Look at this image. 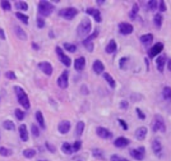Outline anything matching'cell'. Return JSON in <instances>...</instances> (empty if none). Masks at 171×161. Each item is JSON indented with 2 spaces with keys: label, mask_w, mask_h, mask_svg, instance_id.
Returning a JSON list of instances; mask_svg holds the SVG:
<instances>
[{
  "label": "cell",
  "mask_w": 171,
  "mask_h": 161,
  "mask_svg": "<svg viewBox=\"0 0 171 161\" xmlns=\"http://www.w3.org/2000/svg\"><path fill=\"white\" fill-rule=\"evenodd\" d=\"M14 92L17 95V100H18L20 106L24 108L26 110H29V108H31V102H29L28 95L26 94V91L20 86H14Z\"/></svg>",
  "instance_id": "obj_1"
},
{
  "label": "cell",
  "mask_w": 171,
  "mask_h": 161,
  "mask_svg": "<svg viewBox=\"0 0 171 161\" xmlns=\"http://www.w3.org/2000/svg\"><path fill=\"white\" fill-rule=\"evenodd\" d=\"M37 9H38V14H40L42 18H45V17H49L53 13L55 7L53 5V3L46 1V0H41V1H38V4H37Z\"/></svg>",
  "instance_id": "obj_2"
},
{
  "label": "cell",
  "mask_w": 171,
  "mask_h": 161,
  "mask_svg": "<svg viewBox=\"0 0 171 161\" xmlns=\"http://www.w3.org/2000/svg\"><path fill=\"white\" fill-rule=\"evenodd\" d=\"M92 31V22L89 18H83L80 20L78 28H77V35L79 37H86Z\"/></svg>",
  "instance_id": "obj_3"
},
{
  "label": "cell",
  "mask_w": 171,
  "mask_h": 161,
  "mask_svg": "<svg viewBox=\"0 0 171 161\" xmlns=\"http://www.w3.org/2000/svg\"><path fill=\"white\" fill-rule=\"evenodd\" d=\"M78 9L74 7H68V8H63V9L59 10V13L58 15L59 17H61V18L64 19H68V20H70V19H74L77 15H78Z\"/></svg>",
  "instance_id": "obj_4"
},
{
  "label": "cell",
  "mask_w": 171,
  "mask_h": 161,
  "mask_svg": "<svg viewBox=\"0 0 171 161\" xmlns=\"http://www.w3.org/2000/svg\"><path fill=\"white\" fill-rule=\"evenodd\" d=\"M152 130L153 132H161V133L166 132V123H165L164 118H162L161 115L155 116L153 123H152Z\"/></svg>",
  "instance_id": "obj_5"
},
{
  "label": "cell",
  "mask_w": 171,
  "mask_h": 161,
  "mask_svg": "<svg viewBox=\"0 0 171 161\" xmlns=\"http://www.w3.org/2000/svg\"><path fill=\"white\" fill-rule=\"evenodd\" d=\"M55 51H56V54H58L59 60H60L64 65H65V67H70L72 59H70V56H68V55L63 51V49L60 48V46H56V48H55Z\"/></svg>",
  "instance_id": "obj_6"
},
{
  "label": "cell",
  "mask_w": 171,
  "mask_h": 161,
  "mask_svg": "<svg viewBox=\"0 0 171 161\" xmlns=\"http://www.w3.org/2000/svg\"><path fill=\"white\" fill-rule=\"evenodd\" d=\"M130 156L135 160H143L144 156H146V148L144 147H137V148H132V150L129 151Z\"/></svg>",
  "instance_id": "obj_7"
},
{
  "label": "cell",
  "mask_w": 171,
  "mask_h": 161,
  "mask_svg": "<svg viewBox=\"0 0 171 161\" xmlns=\"http://www.w3.org/2000/svg\"><path fill=\"white\" fill-rule=\"evenodd\" d=\"M152 151L153 154H155L157 157H162V155H164V148H162V143L159 138H155L152 141Z\"/></svg>",
  "instance_id": "obj_8"
},
{
  "label": "cell",
  "mask_w": 171,
  "mask_h": 161,
  "mask_svg": "<svg viewBox=\"0 0 171 161\" xmlns=\"http://www.w3.org/2000/svg\"><path fill=\"white\" fill-rule=\"evenodd\" d=\"M164 50V44L162 42H156L153 46H151V50L148 51V58H155L157 55H160L161 51Z\"/></svg>",
  "instance_id": "obj_9"
},
{
  "label": "cell",
  "mask_w": 171,
  "mask_h": 161,
  "mask_svg": "<svg viewBox=\"0 0 171 161\" xmlns=\"http://www.w3.org/2000/svg\"><path fill=\"white\" fill-rule=\"evenodd\" d=\"M37 67H38V69H40L44 74L48 75V77H50V75L53 74V70L54 69H53V65H51L49 61H40Z\"/></svg>",
  "instance_id": "obj_10"
},
{
  "label": "cell",
  "mask_w": 171,
  "mask_h": 161,
  "mask_svg": "<svg viewBox=\"0 0 171 161\" xmlns=\"http://www.w3.org/2000/svg\"><path fill=\"white\" fill-rule=\"evenodd\" d=\"M96 134L100 135V138H102V139L113 138V133H111L107 128H105V127H97V128H96Z\"/></svg>",
  "instance_id": "obj_11"
},
{
  "label": "cell",
  "mask_w": 171,
  "mask_h": 161,
  "mask_svg": "<svg viewBox=\"0 0 171 161\" xmlns=\"http://www.w3.org/2000/svg\"><path fill=\"white\" fill-rule=\"evenodd\" d=\"M134 31V28L133 26H132L130 23H128V22H121L120 24H119V32L121 33V35L124 36H126V35H130L132 32Z\"/></svg>",
  "instance_id": "obj_12"
},
{
  "label": "cell",
  "mask_w": 171,
  "mask_h": 161,
  "mask_svg": "<svg viewBox=\"0 0 171 161\" xmlns=\"http://www.w3.org/2000/svg\"><path fill=\"white\" fill-rule=\"evenodd\" d=\"M68 79H69V72L64 70L58 78V86L60 88H66L68 87Z\"/></svg>",
  "instance_id": "obj_13"
},
{
  "label": "cell",
  "mask_w": 171,
  "mask_h": 161,
  "mask_svg": "<svg viewBox=\"0 0 171 161\" xmlns=\"http://www.w3.org/2000/svg\"><path fill=\"white\" fill-rule=\"evenodd\" d=\"M86 13H87L88 15H92L93 19H95L97 23L102 22L101 13H100V10H98V9H96V8H87V9H86Z\"/></svg>",
  "instance_id": "obj_14"
},
{
  "label": "cell",
  "mask_w": 171,
  "mask_h": 161,
  "mask_svg": "<svg viewBox=\"0 0 171 161\" xmlns=\"http://www.w3.org/2000/svg\"><path fill=\"white\" fill-rule=\"evenodd\" d=\"M58 130H59V133H61V134L69 133V130H70V121L61 120L60 123H59V125H58Z\"/></svg>",
  "instance_id": "obj_15"
},
{
  "label": "cell",
  "mask_w": 171,
  "mask_h": 161,
  "mask_svg": "<svg viewBox=\"0 0 171 161\" xmlns=\"http://www.w3.org/2000/svg\"><path fill=\"white\" fill-rule=\"evenodd\" d=\"M147 133H148L147 127H139V128H137V130L134 132V135H135V138L138 139V141H142V139L146 138Z\"/></svg>",
  "instance_id": "obj_16"
},
{
  "label": "cell",
  "mask_w": 171,
  "mask_h": 161,
  "mask_svg": "<svg viewBox=\"0 0 171 161\" xmlns=\"http://www.w3.org/2000/svg\"><path fill=\"white\" fill-rule=\"evenodd\" d=\"M114 145H115V147H118V148H124V147L130 145V141L126 137H119V138H116L114 141Z\"/></svg>",
  "instance_id": "obj_17"
},
{
  "label": "cell",
  "mask_w": 171,
  "mask_h": 161,
  "mask_svg": "<svg viewBox=\"0 0 171 161\" xmlns=\"http://www.w3.org/2000/svg\"><path fill=\"white\" fill-rule=\"evenodd\" d=\"M166 63H167V56H166V55H161V56L157 58V60H156L157 70L161 72V73H162V72H164V69H165Z\"/></svg>",
  "instance_id": "obj_18"
},
{
  "label": "cell",
  "mask_w": 171,
  "mask_h": 161,
  "mask_svg": "<svg viewBox=\"0 0 171 161\" xmlns=\"http://www.w3.org/2000/svg\"><path fill=\"white\" fill-rule=\"evenodd\" d=\"M92 68H93V72H95L96 74H102L104 73V70H105V65H104V63H102L101 60H95L93 61V64H92Z\"/></svg>",
  "instance_id": "obj_19"
},
{
  "label": "cell",
  "mask_w": 171,
  "mask_h": 161,
  "mask_svg": "<svg viewBox=\"0 0 171 161\" xmlns=\"http://www.w3.org/2000/svg\"><path fill=\"white\" fill-rule=\"evenodd\" d=\"M18 132H19V137L23 142H27L28 141V129H27V125H19L18 127Z\"/></svg>",
  "instance_id": "obj_20"
},
{
  "label": "cell",
  "mask_w": 171,
  "mask_h": 161,
  "mask_svg": "<svg viewBox=\"0 0 171 161\" xmlns=\"http://www.w3.org/2000/svg\"><path fill=\"white\" fill-rule=\"evenodd\" d=\"M84 67H86V59L83 56H79V58H77L75 60H74V68H75V70H78V72H82L84 69Z\"/></svg>",
  "instance_id": "obj_21"
},
{
  "label": "cell",
  "mask_w": 171,
  "mask_h": 161,
  "mask_svg": "<svg viewBox=\"0 0 171 161\" xmlns=\"http://www.w3.org/2000/svg\"><path fill=\"white\" fill-rule=\"evenodd\" d=\"M140 44H143L144 46H151V44L153 42V35L152 33H146V35L140 36Z\"/></svg>",
  "instance_id": "obj_22"
},
{
  "label": "cell",
  "mask_w": 171,
  "mask_h": 161,
  "mask_svg": "<svg viewBox=\"0 0 171 161\" xmlns=\"http://www.w3.org/2000/svg\"><path fill=\"white\" fill-rule=\"evenodd\" d=\"M116 49H118L116 41H115V40H110L109 44L106 45V48H105V51L107 53V54H114L115 51H116Z\"/></svg>",
  "instance_id": "obj_23"
},
{
  "label": "cell",
  "mask_w": 171,
  "mask_h": 161,
  "mask_svg": "<svg viewBox=\"0 0 171 161\" xmlns=\"http://www.w3.org/2000/svg\"><path fill=\"white\" fill-rule=\"evenodd\" d=\"M14 32H15V35L18 36V39H20L22 41L27 40V33L23 31V28L20 26H14Z\"/></svg>",
  "instance_id": "obj_24"
},
{
  "label": "cell",
  "mask_w": 171,
  "mask_h": 161,
  "mask_svg": "<svg viewBox=\"0 0 171 161\" xmlns=\"http://www.w3.org/2000/svg\"><path fill=\"white\" fill-rule=\"evenodd\" d=\"M153 23H155V26L157 28H161L162 23H164V15H162L161 13H156L155 15H153Z\"/></svg>",
  "instance_id": "obj_25"
},
{
  "label": "cell",
  "mask_w": 171,
  "mask_h": 161,
  "mask_svg": "<svg viewBox=\"0 0 171 161\" xmlns=\"http://www.w3.org/2000/svg\"><path fill=\"white\" fill-rule=\"evenodd\" d=\"M83 130H84V121L79 120L78 123H77V125H75V137L79 138L80 135L83 134Z\"/></svg>",
  "instance_id": "obj_26"
},
{
  "label": "cell",
  "mask_w": 171,
  "mask_h": 161,
  "mask_svg": "<svg viewBox=\"0 0 171 161\" xmlns=\"http://www.w3.org/2000/svg\"><path fill=\"white\" fill-rule=\"evenodd\" d=\"M35 118H36V120L38 123V125H40L41 128H45V119H44V114H42V111L37 110V111L35 113Z\"/></svg>",
  "instance_id": "obj_27"
},
{
  "label": "cell",
  "mask_w": 171,
  "mask_h": 161,
  "mask_svg": "<svg viewBox=\"0 0 171 161\" xmlns=\"http://www.w3.org/2000/svg\"><path fill=\"white\" fill-rule=\"evenodd\" d=\"M61 151H63V154H65V155H72L73 154V147H72L69 142H64L61 145Z\"/></svg>",
  "instance_id": "obj_28"
},
{
  "label": "cell",
  "mask_w": 171,
  "mask_h": 161,
  "mask_svg": "<svg viewBox=\"0 0 171 161\" xmlns=\"http://www.w3.org/2000/svg\"><path fill=\"white\" fill-rule=\"evenodd\" d=\"M104 78H105V80L109 83V86L111 87V88H115L116 87V82H115V79L113 78V75H111L110 73H104Z\"/></svg>",
  "instance_id": "obj_29"
},
{
  "label": "cell",
  "mask_w": 171,
  "mask_h": 161,
  "mask_svg": "<svg viewBox=\"0 0 171 161\" xmlns=\"http://www.w3.org/2000/svg\"><path fill=\"white\" fill-rule=\"evenodd\" d=\"M162 97H164V100H166V101H171V87L165 86L162 88Z\"/></svg>",
  "instance_id": "obj_30"
},
{
  "label": "cell",
  "mask_w": 171,
  "mask_h": 161,
  "mask_svg": "<svg viewBox=\"0 0 171 161\" xmlns=\"http://www.w3.org/2000/svg\"><path fill=\"white\" fill-rule=\"evenodd\" d=\"M92 155L95 159H98V160H105V155L100 148H93L92 150Z\"/></svg>",
  "instance_id": "obj_31"
},
{
  "label": "cell",
  "mask_w": 171,
  "mask_h": 161,
  "mask_svg": "<svg viewBox=\"0 0 171 161\" xmlns=\"http://www.w3.org/2000/svg\"><path fill=\"white\" fill-rule=\"evenodd\" d=\"M23 156L26 159H33L36 156V151L33 148H27V150L23 151Z\"/></svg>",
  "instance_id": "obj_32"
},
{
  "label": "cell",
  "mask_w": 171,
  "mask_h": 161,
  "mask_svg": "<svg viewBox=\"0 0 171 161\" xmlns=\"http://www.w3.org/2000/svg\"><path fill=\"white\" fill-rule=\"evenodd\" d=\"M3 128L7 129V130H14L15 129V125L12 120H4L3 121Z\"/></svg>",
  "instance_id": "obj_33"
},
{
  "label": "cell",
  "mask_w": 171,
  "mask_h": 161,
  "mask_svg": "<svg viewBox=\"0 0 171 161\" xmlns=\"http://www.w3.org/2000/svg\"><path fill=\"white\" fill-rule=\"evenodd\" d=\"M64 46V50H66L68 53H75L77 51V46L74 45V44H69V42H65V44L63 45Z\"/></svg>",
  "instance_id": "obj_34"
},
{
  "label": "cell",
  "mask_w": 171,
  "mask_h": 161,
  "mask_svg": "<svg viewBox=\"0 0 171 161\" xmlns=\"http://www.w3.org/2000/svg\"><path fill=\"white\" fill-rule=\"evenodd\" d=\"M138 12H139L138 4H134L133 8H132V10H130V13H129L130 19H135V18H137V14H138Z\"/></svg>",
  "instance_id": "obj_35"
},
{
  "label": "cell",
  "mask_w": 171,
  "mask_h": 161,
  "mask_svg": "<svg viewBox=\"0 0 171 161\" xmlns=\"http://www.w3.org/2000/svg\"><path fill=\"white\" fill-rule=\"evenodd\" d=\"M15 17H17V18H18L22 23L28 24V15H26V14H23V13H20V12H17V13H15Z\"/></svg>",
  "instance_id": "obj_36"
},
{
  "label": "cell",
  "mask_w": 171,
  "mask_h": 161,
  "mask_svg": "<svg viewBox=\"0 0 171 161\" xmlns=\"http://www.w3.org/2000/svg\"><path fill=\"white\" fill-rule=\"evenodd\" d=\"M15 8L18 10H28V4L26 1H15Z\"/></svg>",
  "instance_id": "obj_37"
},
{
  "label": "cell",
  "mask_w": 171,
  "mask_h": 161,
  "mask_svg": "<svg viewBox=\"0 0 171 161\" xmlns=\"http://www.w3.org/2000/svg\"><path fill=\"white\" fill-rule=\"evenodd\" d=\"M0 155L4 156V157H8V156L13 155V151L9 150V148H7V147H0Z\"/></svg>",
  "instance_id": "obj_38"
},
{
  "label": "cell",
  "mask_w": 171,
  "mask_h": 161,
  "mask_svg": "<svg viewBox=\"0 0 171 161\" xmlns=\"http://www.w3.org/2000/svg\"><path fill=\"white\" fill-rule=\"evenodd\" d=\"M157 8H159V1H156V0H151V1H148V9L149 10H156Z\"/></svg>",
  "instance_id": "obj_39"
},
{
  "label": "cell",
  "mask_w": 171,
  "mask_h": 161,
  "mask_svg": "<svg viewBox=\"0 0 171 161\" xmlns=\"http://www.w3.org/2000/svg\"><path fill=\"white\" fill-rule=\"evenodd\" d=\"M14 114H15V118H17L18 120H23V119H24V111H23V110H20V109H15Z\"/></svg>",
  "instance_id": "obj_40"
},
{
  "label": "cell",
  "mask_w": 171,
  "mask_h": 161,
  "mask_svg": "<svg viewBox=\"0 0 171 161\" xmlns=\"http://www.w3.org/2000/svg\"><path fill=\"white\" fill-rule=\"evenodd\" d=\"M72 147H73V152H78L80 150V147H82V142H80L79 139H77L73 145H72Z\"/></svg>",
  "instance_id": "obj_41"
},
{
  "label": "cell",
  "mask_w": 171,
  "mask_h": 161,
  "mask_svg": "<svg viewBox=\"0 0 171 161\" xmlns=\"http://www.w3.org/2000/svg\"><path fill=\"white\" fill-rule=\"evenodd\" d=\"M31 132L33 134V137H38V135H40V129H38V127L36 124L31 125Z\"/></svg>",
  "instance_id": "obj_42"
},
{
  "label": "cell",
  "mask_w": 171,
  "mask_h": 161,
  "mask_svg": "<svg viewBox=\"0 0 171 161\" xmlns=\"http://www.w3.org/2000/svg\"><path fill=\"white\" fill-rule=\"evenodd\" d=\"M36 24H37V27L38 28H44L45 27V19L42 18V17H37V19H36Z\"/></svg>",
  "instance_id": "obj_43"
},
{
  "label": "cell",
  "mask_w": 171,
  "mask_h": 161,
  "mask_svg": "<svg viewBox=\"0 0 171 161\" xmlns=\"http://www.w3.org/2000/svg\"><path fill=\"white\" fill-rule=\"evenodd\" d=\"M129 61V58L128 56H124V58H121L120 59V61H119V67L121 68V69H125V64Z\"/></svg>",
  "instance_id": "obj_44"
},
{
  "label": "cell",
  "mask_w": 171,
  "mask_h": 161,
  "mask_svg": "<svg viewBox=\"0 0 171 161\" xmlns=\"http://www.w3.org/2000/svg\"><path fill=\"white\" fill-rule=\"evenodd\" d=\"M0 4H1V8H3L4 10H10V9H12L10 3H9V1H7V0H3V1L0 3Z\"/></svg>",
  "instance_id": "obj_45"
},
{
  "label": "cell",
  "mask_w": 171,
  "mask_h": 161,
  "mask_svg": "<svg viewBox=\"0 0 171 161\" xmlns=\"http://www.w3.org/2000/svg\"><path fill=\"white\" fill-rule=\"evenodd\" d=\"M135 113H137V115H138V118H139L140 120H144V119H146V114H144L139 108L135 109Z\"/></svg>",
  "instance_id": "obj_46"
},
{
  "label": "cell",
  "mask_w": 171,
  "mask_h": 161,
  "mask_svg": "<svg viewBox=\"0 0 171 161\" xmlns=\"http://www.w3.org/2000/svg\"><path fill=\"white\" fill-rule=\"evenodd\" d=\"M83 45L86 46V50H88L89 53L93 51V42H92V41H89V42H84V41H83Z\"/></svg>",
  "instance_id": "obj_47"
},
{
  "label": "cell",
  "mask_w": 171,
  "mask_h": 161,
  "mask_svg": "<svg viewBox=\"0 0 171 161\" xmlns=\"http://www.w3.org/2000/svg\"><path fill=\"white\" fill-rule=\"evenodd\" d=\"M45 146H46V148H48V150L51 152V154H55V152H56V150H55V146H54V145H51V143L46 142V143H45Z\"/></svg>",
  "instance_id": "obj_48"
},
{
  "label": "cell",
  "mask_w": 171,
  "mask_h": 161,
  "mask_svg": "<svg viewBox=\"0 0 171 161\" xmlns=\"http://www.w3.org/2000/svg\"><path fill=\"white\" fill-rule=\"evenodd\" d=\"M159 9L161 10V13H164V12H166V9H167V8H166V3L164 0H162V1H159Z\"/></svg>",
  "instance_id": "obj_49"
},
{
  "label": "cell",
  "mask_w": 171,
  "mask_h": 161,
  "mask_svg": "<svg viewBox=\"0 0 171 161\" xmlns=\"http://www.w3.org/2000/svg\"><path fill=\"white\" fill-rule=\"evenodd\" d=\"M5 77L8 78V79H12V80H14L17 77H15V73L14 72H12V70H9V72H7L5 73Z\"/></svg>",
  "instance_id": "obj_50"
},
{
  "label": "cell",
  "mask_w": 171,
  "mask_h": 161,
  "mask_svg": "<svg viewBox=\"0 0 171 161\" xmlns=\"http://www.w3.org/2000/svg\"><path fill=\"white\" fill-rule=\"evenodd\" d=\"M111 161H129L128 159H124V157H120V156H118V155H113L111 156Z\"/></svg>",
  "instance_id": "obj_51"
},
{
  "label": "cell",
  "mask_w": 171,
  "mask_h": 161,
  "mask_svg": "<svg viewBox=\"0 0 171 161\" xmlns=\"http://www.w3.org/2000/svg\"><path fill=\"white\" fill-rule=\"evenodd\" d=\"M128 106H129V102H128V101H120V104H119V108L121 110H126Z\"/></svg>",
  "instance_id": "obj_52"
},
{
  "label": "cell",
  "mask_w": 171,
  "mask_h": 161,
  "mask_svg": "<svg viewBox=\"0 0 171 161\" xmlns=\"http://www.w3.org/2000/svg\"><path fill=\"white\" fill-rule=\"evenodd\" d=\"M118 121H119V124H120V125L123 127V129H124V130H126V129H128V124H126V123L124 121L123 119H119Z\"/></svg>",
  "instance_id": "obj_53"
},
{
  "label": "cell",
  "mask_w": 171,
  "mask_h": 161,
  "mask_svg": "<svg viewBox=\"0 0 171 161\" xmlns=\"http://www.w3.org/2000/svg\"><path fill=\"white\" fill-rule=\"evenodd\" d=\"M0 39L1 40H5V32H4V29L0 27Z\"/></svg>",
  "instance_id": "obj_54"
},
{
  "label": "cell",
  "mask_w": 171,
  "mask_h": 161,
  "mask_svg": "<svg viewBox=\"0 0 171 161\" xmlns=\"http://www.w3.org/2000/svg\"><path fill=\"white\" fill-rule=\"evenodd\" d=\"M32 48L35 49V50H38V49H40V46H38V45L36 44V42H32Z\"/></svg>",
  "instance_id": "obj_55"
},
{
  "label": "cell",
  "mask_w": 171,
  "mask_h": 161,
  "mask_svg": "<svg viewBox=\"0 0 171 161\" xmlns=\"http://www.w3.org/2000/svg\"><path fill=\"white\" fill-rule=\"evenodd\" d=\"M82 92H83V94H87V86H86V84H83V86H82Z\"/></svg>",
  "instance_id": "obj_56"
},
{
  "label": "cell",
  "mask_w": 171,
  "mask_h": 161,
  "mask_svg": "<svg viewBox=\"0 0 171 161\" xmlns=\"http://www.w3.org/2000/svg\"><path fill=\"white\" fill-rule=\"evenodd\" d=\"M167 69L171 72V59H167Z\"/></svg>",
  "instance_id": "obj_57"
},
{
  "label": "cell",
  "mask_w": 171,
  "mask_h": 161,
  "mask_svg": "<svg viewBox=\"0 0 171 161\" xmlns=\"http://www.w3.org/2000/svg\"><path fill=\"white\" fill-rule=\"evenodd\" d=\"M96 4H98V5H100V4H105V0H97Z\"/></svg>",
  "instance_id": "obj_58"
},
{
  "label": "cell",
  "mask_w": 171,
  "mask_h": 161,
  "mask_svg": "<svg viewBox=\"0 0 171 161\" xmlns=\"http://www.w3.org/2000/svg\"><path fill=\"white\" fill-rule=\"evenodd\" d=\"M77 161H83V160H80V159H79V160H77Z\"/></svg>",
  "instance_id": "obj_59"
},
{
  "label": "cell",
  "mask_w": 171,
  "mask_h": 161,
  "mask_svg": "<svg viewBox=\"0 0 171 161\" xmlns=\"http://www.w3.org/2000/svg\"><path fill=\"white\" fill-rule=\"evenodd\" d=\"M42 161H46V160H42Z\"/></svg>",
  "instance_id": "obj_60"
},
{
  "label": "cell",
  "mask_w": 171,
  "mask_h": 161,
  "mask_svg": "<svg viewBox=\"0 0 171 161\" xmlns=\"http://www.w3.org/2000/svg\"><path fill=\"white\" fill-rule=\"evenodd\" d=\"M41 161H42V160H41Z\"/></svg>",
  "instance_id": "obj_61"
}]
</instances>
